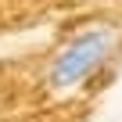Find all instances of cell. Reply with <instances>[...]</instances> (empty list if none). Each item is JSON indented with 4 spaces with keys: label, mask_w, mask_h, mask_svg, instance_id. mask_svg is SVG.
I'll list each match as a JSON object with an SVG mask.
<instances>
[{
    "label": "cell",
    "mask_w": 122,
    "mask_h": 122,
    "mask_svg": "<svg viewBox=\"0 0 122 122\" xmlns=\"http://www.w3.org/2000/svg\"><path fill=\"white\" fill-rule=\"evenodd\" d=\"M111 50H115V32H111V29H86V32H79L68 47L57 50L54 65H50V72H47V83H50L57 93L79 86L93 68H101L104 61H108Z\"/></svg>",
    "instance_id": "6da1fadb"
}]
</instances>
